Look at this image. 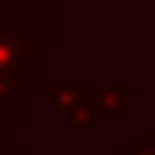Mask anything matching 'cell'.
<instances>
[{
	"label": "cell",
	"instance_id": "cell-5",
	"mask_svg": "<svg viewBox=\"0 0 155 155\" xmlns=\"http://www.w3.org/2000/svg\"><path fill=\"white\" fill-rule=\"evenodd\" d=\"M0 155H29V152H22V148H0Z\"/></svg>",
	"mask_w": 155,
	"mask_h": 155
},
{
	"label": "cell",
	"instance_id": "cell-2",
	"mask_svg": "<svg viewBox=\"0 0 155 155\" xmlns=\"http://www.w3.org/2000/svg\"><path fill=\"white\" fill-rule=\"evenodd\" d=\"M47 105L65 119L72 130H94L97 126V105H94V83H51L47 87Z\"/></svg>",
	"mask_w": 155,
	"mask_h": 155
},
{
	"label": "cell",
	"instance_id": "cell-4",
	"mask_svg": "<svg viewBox=\"0 0 155 155\" xmlns=\"http://www.w3.org/2000/svg\"><path fill=\"white\" fill-rule=\"evenodd\" d=\"M112 155H155V130H134L126 144L116 148Z\"/></svg>",
	"mask_w": 155,
	"mask_h": 155
},
{
	"label": "cell",
	"instance_id": "cell-3",
	"mask_svg": "<svg viewBox=\"0 0 155 155\" xmlns=\"http://www.w3.org/2000/svg\"><path fill=\"white\" fill-rule=\"evenodd\" d=\"M94 105L101 116H116L130 105V87L126 83H94Z\"/></svg>",
	"mask_w": 155,
	"mask_h": 155
},
{
	"label": "cell",
	"instance_id": "cell-1",
	"mask_svg": "<svg viewBox=\"0 0 155 155\" xmlns=\"http://www.w3.org/2000/svg\"><path fill=\"white\" fill-rule=\"evenodd\" d=\"M43 43L40 33L29 29H0V79L22 87L29 97H36L43 90Z\"/></svg>",
	"mask_w": 155,
	"mask_h": 155
}]
</instances>
